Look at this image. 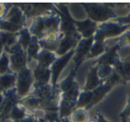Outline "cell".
<instances>
[{
  "instance_id": "obj_1",
  "label": "cell",
  "mask_w": 130,
  "mask_h": 122,
  "mask_svg": "<svg viewBox=\"0 0 130 122\" xmlns=\"http://www.w3.org/2000/svg\"><path fill=\"white\" fill-rule=\"evenodd\" d=\"M61 92L54 91L51 84L33 87L28 96L21 99L20 104L28 111H40L44 112H58Z\"/></svg>"
},
{
  "instance_id": "obj_26",
  "label": "cell",
  "mask_w": 130,
  "mask_h": 122,
  "mask_svg": "<svg viewBox=\"0 0 130 122\" xmlns=\"http://www.w3.org/2000/svg\"><path fill=\"white\" fill-rule=\"evenodd\" d=\"M41 50V47L39 45V39L37 37H32L30 44L28 47L26 53H27V57H28V65L31 63L32 62L36 61V58L38 56V53Z\"/></svg>"
},
{
  "instance_id": "obj_17",
  "label": "cell",
  "mask_w": 130,
  "mask_h": 122,
  "mask_svg": "<svg viewBox=\"0 0 130 122\" xmlns=\"http://www.w3.org/2000/svg\"><path fill=\"white\" fill-rule=\"evenodd\" d=\"M44 21H45V32H44L43 38L48 36V35L54 34V33L60 32V24H61V19L59 15L54 11L44 15Z\"/></svg>"
},
{
  "instance_id": "obj_38",
  "label": "cell",
  "mask_w": 130,
  "mask_h": 122,
  "mask_svg": "<svg viewBox=\"0 0 130 122\" xmlns=\"http://www.w3.org/2000/svg\"><path fill=\"white\" fill-rule=\"evenodd\" d=\"M115 22H119L123 25H130V12L124 17H118L117 19H115Z\"/></svg>"
},
{
  "instance_id": "obj_19",
  "label": "cell",
  "mask_w": 130,
  "mask_h": 122,
  "mask_svg": "<svg viewBox=\"0 0 130 122\" xmlns=\"http://www.w3.org/2000/svg\"><path fill=\"white\" fill-rule=\"evenodd\" d=\"M62 37L63 35L60 32L48 35V36L39 39L40 47H41V49H45V50L55 53Z\"/></svg>"
},
{
  "instance_id": "obj_28",
  "label": "cell",
  "mask_w": 130,
  "mask_h": 122,
  "mask_svg": "<svg viewBox=\"0 0 130 122\" xmlns=\"http://www.w3.org/2000/svg\"><path fill=\"white\" fill-rule=\"evenodd\" d=\"M93 99V91H81L77 102V109H86L88 108Z\"/></svg>"
},
{
  "instance_id": "obj_16",
  "label": "cell",
  "mask_w": 130,
  "mask_h": 122,
  "mask_svg": "<svg viewBox=\"0 0 130 122\" xmlns=\"http://www.w3.org/2000/svg\"><path fill=\"white\" fill-rule=\"evenodd\" d=\"M75 26L78 32L81 35L82 38H93L98 29V23L87 18L83 21L75 20Z\"/></svg>"
},
{
  "instance_id": "obj_3",
  "label": "cell",
  "mask_w": 130,
  "mask_h": 122,
  "mask_svg": "<svg viewBox=\"0 0 130 122\" xmlns=\"http://www.w3.org/2000/svg\"><path fill=\"white\" fill-rule=\"evenodd\" d=\"M26 21L27 18L18 5L13 4L6 16L0 21V30L18 33L21 29L26 27Z\"/></svg>"
},
{
  "instance_id": "obj_14",
  "label": "cell",
  "mask_w": 130,
  "mask_h": 122,
  "mask_svg": "<svg viewBox=\"0 0 130 122\" xmlns=\"http://www.w3.org/2000/svg\"><path fill=\"white\" fill-rule=\"evenodd\" d=\"M81 39L82 37L80 34L77 35V36H63L61 41H60L57 50L55 52L56 55L58 57L62 56L67 54V53H69L70 51L75 49L77 45H78V42Z\"/></svg>"
},
{
  "instance_id": "obj_34",
  "label": "cell",
  "mask_w": 130,
  "mask_h": 122,
  "mask_svg": "<svg viewBox=\"0 0 130 122\" xmlns=\"http://www.w3.org/2000/svg\"><path fill=\"white\" fill-rule=\"evenodd\" d=\"M118 55L120 61L130 63V45H123L119 48Z\"/></svg>"
},
{
  "instance_id": "obj_13",
  "label": "cell",
  "mask_w": 130,
  "mask_h": 122,
  "mask_svg": "<svg viewBox=\"0 0 130 122\" xmlns=\"http://www.w3.org/2000/svg\"><path fill=\"white\" fill-rule=\"evenodd\" d=\"M33 72V77H34V85L33 87H38V86H43L45 85L51 84V73L50 68L41 66V65L36 64L31 69Z\"/></svg>"
},
{
  "instance_id": "obj_10",
  "label": "cell",
  "mask_w": 130,
  "mask_h": 122,
  "mask_svg": "<svg viewBox=\"0 0 130 122\" xmlns=\"http://www.w3.org/2000/svg\"><path fill=\"white\" fill-rule=\"evenodd\" d=\"M75 54V49L70 51L66 54L62 56H59L56 59V61L52 64L50 67L51 73H52V77H51V85L53 86V90L54 91H59V87H58V79H59L60 75L61 74L62 70L64 68L67 66L69 62L71 59H73V56Z\"/></svg>"
},
{
  "instance_id": "obj_37",
  "label": "cell",
  "mask_w": 130,
  "mask_h": 122,
  "mask_svg": "<svg viewBox=\"0 0 130 122\" xmlns=\"http://www.w3.org/2000/svg\"><path fill=\"white\" fill-rule=\"evenodd\" d=\"M28 113H29V114H28V116L26 117L25 118L20 120V121H15V122H39L38 118L34 113L29 112V111H28Z\"/></svg>"
},
{
  "instance_id": "obj_43",
  "label": "cell",
  "mask_w": 130,
  "mask_h": 122,
  "mask_svg": "<svg viewBox=\"0 0 130 122\" xmlns=\"http://www.w3.org/2000/svg\"><path fill=\"white\" fill-rule=\"evenodd\" d=\"M3 52H4V47L2 45V44L0 43V55L3 54Z\"/></svg>"
},
{
  "instance_id": "obj_29",
  "label": "cell",
  "mask_w": 130,
  "mask_h": 122,
  "mask_svg": "<svg viewBox=\"0 0 130 122\" xmlns=\"http://www.w3.org/2000/svg\"><path fill=\"white\" fill-rule=\"evenodd\" d=\"M28 111L22 106L21 104H18L15 107H13V109L12 110V111L10 112L9 115V119L13 120V122L15 121H20V120L25 118L28 116Z\"/></svg>"
},
{
  "instance_id": "obj_44",
  "label": "cell",
  "mask_w": 130,
  "mask_h": 122,
  "mask_svg": "<svg viewBox=\"0 0 130 122\" xmlns=\"http://www.w3.org/2000/svg\"><path fill=\"white\" fill-rule=\"evenodd\" d=\"M127 102H130V88L128 91V95H127Z\"/></svg>"
},
{
  "instance_id": "obj_8",
  "label": "cell",
  "mask_w": 130,
  "mask_h": 122,
  "mask_svg": "<svg viewBox=\"0 0 130 122\" xmlns=\"http://www.w3.org/2000/svg\"><path fill=\"white\" fill-rule=\"evenodd\" d=\"M17 5L23 12L27 20L47 14L54 11L55 6L52 3H22Z\"/></svg>"
},
{
  "instance_id": "obj_5",
  "label": "cell",
  "mask_w": 130,
  "mask_h": 122,
  "mask_svg": "<svg viewBox=\"0 0 130 122\" xmlns=\"http://www.w3.org/2000/svg\"><path fill=\"white\" fill-rule=\"evenodd\" d=\"M54 11L61 19L60 33H61L63 36H77L79 34L75 26V20L71 15L69 8L66 5L58 4L54 6Z\"/></svg>"
},
{
  "instance_id": "obj_30",
  "label": "cell",
  "mask_w": 130,
  "mask_h": 122,
  "mask_svg": "<svg viewBox=\"0 0 130 122\" xmlns=\"http://www.w3.org/2000/svg\"><path fill=\"white\" fill-rule=\"evenodd\" d=\"M32 35L29 32V29L28 27H24L19 31V43L22 47L24 50H27L28 47L30 44L32 39Z\"/></svg>"
},
{
  "instance_id": "obj_33",
  "label": "cell",
  "mask_w": 130,
  "mask_h": 122,
  "mask_svg": "<svg viewBox=\"0 0 130 122\" xmlns=\"http://www.w3.org/2000/svg\"><path fill=\"white\" fill-rule=\"evenodd\" d=\"M98 65V64H97ZM114 71V69L112 66L109 65H98V75L100 79L103 80H106L109 77H110Z\"/></svg>"
},
{
  "instance_id": "obj_32",
  "label": "cell",
  "mask_w": 130,
  "mask_h": 122,
  "mask_svg": "<svg viewBox=\"0 0 130 122\" xmlns=\"http://www.w3.org/2000/svg\"><path fill=\"white\" fill-rule=\"evenodd\" d=\"M10 70V57L6 52H3L0 55V75H4L6 73H11Z\"/></svg>"
},
{
  "instance_id": "obj_4",
  "label": "cell",
  "mask_w": 130,
  "mask_h": 122,
  "mask_svg": "<svg viewBox=\"0 0 130 122\" xmlns=\"http://www.w3.org/2000/svg\"><path fill=\"white\" fill-rule=\"evenodd\" d=\"M130 29V25H123L114 20L98 24V29L94 36V40L106 41L110 38L120 37Z\"/></svg>"
},
{
  "instance_id": "obj_36",
  "label": "cell",
  "mask_w": 130,
  "mask_h": 122,
  "mask_svg": "<svg viewBox=\"0 0 130 122\" xmlns=\"http://www.w3.org/2000/svg\"><path fill=\"white\" fill-rule=\"evenodd\" d=\"M119 43L121 47L123 45H130V29L125 32L122 36L119 38Z\"/></svg>"
},
{
  "instance_id": "obj_11",
  "label": "cell",
  "mask_w": 130,
  "mask_h": 122,
  "mask_svg": "<svg viewBox=\"0 0 130 122\" xmlns=\"http://www.w3.org/2000/svg\"><path fill=\"white\" fill-rule=\"evenodd\" d=\"M94 42V37L90 38H82L78 42V45L75 48V54L73 56V61L75 63L74 70L78 71V68L81 66V64L85 61L87 60L88 54L90 53L91 47Z\"/></svg>"
},
{
  "instance_id": "obj_27",
  "label": "cell",
  "mask_w": 130,
  "mask_h": 122,
  "mask_svg": "<svg viewBox=\"0 0 130 122\" xmlns=\"http://www.w3.org/2000/svg\"><path fill=\"white\" fill-rule=\"evenodd\" d=\"M106 50H107V47H106V44H105V41L94 40V44H93L92 47H91V50L88 54L87 60L95 57H100V56L104 54Z\"/></svg>"
},
{
  "instance_id": "obj_31",
  "label": "cell",
  "mask_w": 130,
  "mask_h": 122,
  "mask_svg": "<svg viewBox=\"0 0 130 122\" xmlns=\"http://www.w3.org/2000/svg\"><path fill=\"white\" fill-rule=\"evenodd\" d=\"M87 111L86 109H76L69 118L72 122H89L90 118Z\"/></svg>"
},
{
  "instance_id": "obj_20",
  "label": "cell",
  "mask_w": 130,
  "mask_h": 122,
  "mask_svg": "<svg viewBox=\"0 0 130 122\" xmlns=\"http://www.w3.org/2000/svg\"><path fill=\"white\" fill-rule=\"evenodd\" d=\"M114 71L120 77L121 83L126 84L130 82V63L118 60L113 66Z\"/></svg>"
},
{
  "instance_id": "obj_23",
  "label": "cell",
  "mask_w": 130,
  "mask_h": 122,
  "mask_svg": "<svg viewBox=\"0 0 130 122\" xmlns=\"http://www.w3.org/2000/svg\"><path fill=\"white\" fill-rule=\"evenodd\" d=\"M19 42V32L13 33L0 30V43L4 47V51L9 49Z\"/></svg>"
},
{
  "instance_id": "obj_25",
  "label": "cell",
  "mask_w": 130,
  "mask_h": 122,
  "mask_svg": "<svg viewBox=\"0 0 130 122\" xmlns=\"http://www.w3.org/2000/svg\"><path fill=\"white\" fill-rule=\"evenodd\" d=\"M76 73H77L76 70H75L74 69H72V70L69 72L67 77L65 78L63 80H61L60 83H58V87H59V90H60V92H61V94L69 91L70 89H71V88L78 83L76 81V79H75Z\"/></svg>"
},
{
  "instance_id": "obj_42",
  "label": "cell",
  "mask_w": 130,
  "mask_h": 122,
  "mask_svg": "<svg viewBox=\"0 0 130 122\" xmlns=\"http://www.w3.org/2000/svg\"><path fill=\"white\" fill-rule=\"evenodd\" d=\"M61 122H72L69 118H61Z\"/></svg>"
},
{
  "instance_id": "obj_7",
  "label": "cell",
  "mask_w": 130,
  "mask_h": 122,
  "mask_svg": "<svg viewBox=\"0 0 130 122\" xmlns=\"http://www.w3.org/2000/svg\"><path fill=\"white\" fill-rule=\"evenodd\" d=\"M119 83H121L120 77H119L115 71H113V73L110 75V77H109L101 86H99L97 88L93 90L92 102H91L90 105H89L88 108L87 109V111H89L91 108H93L94 105L99 103V102L104 98L105 95H106L116 85L119 84Z\"/></svg>"
},
{
  "instance_id": "obj_45",
  "label": "cell",
  "mask_w": 130,
  "mask_h": 122,
  "mask_svg": "<svg viewBox=\"0 0 130 122\" xmlns=\"http://www.w3.org/2000/svg\"><path fill=\"white\" fill-rule=\"evenodd\" d=\"M89 122H96V119H95V118H94V119H90V120H89Z\"/></svg>"
},
{
  "instance_id": "obj_18",
  "label": "cell",
  "mask_w": 130,
  "mask_h": 122,
  "mask_svg": "<svg viewBox=\"0 0 130 122\" xmlns=\"http://www.w3.org/2000/svg\"><path fill=\"white\" fill-rule=\"evenodd\" d=\"M104 81L105 80L100 79L99 75H98V65L94 63V66L89 69L83 90L84 91H93L99 86H101Z\"/></svg>"
},
{
  "instance_id": "obj_2",
  "label": "cell",
  "mask_w": 130,
  "mask_h": 122,
  "mask_svg": "<svg viewBox=\"0 0 130 122\" xmlns=\"http://www.w3.org/2000/svg\"><path fill=\"white\" fill-rule=\"evenodd\" d=\"M83 7L88 19L98 24L115 20L119 17L113 6H110V4L87 3L83 4Z\"/></svg>"
},
{
  "instance_id": "obj_39",
  "label": "cell",
  "mask_w": 130,
  "mask_h": 122,
  "mask_svg": "<svg viewBox=\"0 0 130 122\" xmlns=\"http://www.w3.org/2000/svg\"><path fill=\"white\" fill-rule=\"evenodd\" d=\"M130 117V102H127L126 106L125 107V109L121 111V113L119 114V118H129Z\"/></svg>"
},
{
  "instance_id": "obj_21",
  "label": "cell",
  "mask_w": 130,
  "mask_h": 122,
  "mask_svg": "<svg viewBox=\"0 0 130 122\" xmlns=\"http://www.w3.org/2000/svg\"><path fill=\"white\" fill-rule=\"evenodd\" d=\"M57 58L58 56L56 55L55 53L50 52V51L45 50V49H41L36 58V62L38 64L41 65V66L50 68Z\"/></svg>"
},
{
  "instance_id": "obj_22",
  "label": "cell",
  "mask_w": 130,
  "mask_h": 122,
  "mask_svg": "<svg viewBox=\"0 0 130 122\" xmlns=\"http://www.w3.org/2000/svg\"><path fill=\"white\" fill-rule=\"evenodd\" d=\"M17 74L16 73H6L0 75V93L14 88L16 86Z\"/></svg>"
},
{
  "instance_id": "obj_9",
  "label": "cell",
  "mask_w": 130,
  "mask_h": 122,
  "mask_svg": "<svg viewBox=\"0 0 130 122\" xmlns=\"http://www.w3.org/2000/svg\"><path fill=\"white\" fill-rule=\"evenodd\" d=\"M34 85V77L32 70L29 67L23 69L17 73L16 90L21 99L25 98L30 94L31 87Z\"/></svg>"
},
{
  "instance_id": "obj_15",
  "label": "cell",
  "mask_w": 130,
  "mask_h": 122,
  "mask_svg": "<svg viewBox=\"0 0 130 122\" xmlns=\"http://www.w3.org/2000/svg\"><path fill=\"white\" fill-rule=\"evenodd\" d=\"M120 47L121 45L119 42L114 44L111 47H108L104 54L100 57H98L94 63L98 65H109V66L113 67L116 62L119 59V55H118V52H119Z\"/></svg>"
},
{
  "instance_id": "obj_41",
  "label": "cell",
  "mask_w": 130,
  "mask_h": 122,
  "mask_svg": "<svg viewBox=\"0 0 130 122\" xmlns=\"http://www.w3.org/2000/svg\"><path fill=\"white\" fill-rule=\"evenodd\" d=\"M3 102H4V95L2 93H0V114H1V110H2Z\"/></svg>"
},
{
  "instance_id": "obj_40",
  "label": "cell",
  "mask_w": 130,
  "mask_h": 122,
  "mask_svg": "<svg viewBox=\"0 0 130 122\" xmlns=\"http://www.w3.org/2000/svg\"><path fill=\"white\" fill-rule=\"evenodd\" d=\"M95 119L96 122H114V121H110V120H107L106 118H104L103 114L101 112H97L95 114Z\"/></svg>"
},
{
  "instance_id": "obj_24",
  "label": "cell",
  "mask_w": 130,
  "mask_h": 122,
  "mask_svg": "<svg viewBox=\"0 0 130 122\" xmlns=\"http://www.w3.org/2000/svg\"><path fill=\"white\" fill-rule=\"evenodd\" d=\"M43 16L33 19L30 26L29 27V32L31 33V35L37 37L38 39H41L43 38L44 32H45V21H44Z\"/></svg>"
},
{
  "instance_id": "obj_35",
  "label": "cell",
  "mask_w": 130,
  "mask_h": 122,
  "mask_svg": "<svg viewBox=\"0 0 130 122\" xmlns=\"http://www.w3.org/2000/svg\"><path fill=\"white\" fill-rule=\"evenodd\" d=\"M13 4H6V3H0V21L3 20L6 16L8 11L12 7Z\"/></svg>"
},
{
  "instance_id": "obj_12",
  "label": "cell",
  "mask_w": 130,
  "mask_h": 122,
  "mask_svg": "<svg viewBox=\"0 0 130 122\" xmlns=\"http://www.w3.org/2000/svg\"><path fill=\"white\" fill-rule=\"evenodd\" d=\"M4 95V102H3L1 114H0V120L5 121L9 119V115L13 107L20 104L21 98L17 94L16 87L2 93Z\"/></svg>"
},
{
  "instance_id": "obj_6",
  "label": "cell",
  "mask_w": 130,
  "mask_h": 122,
  "mask_svg": "<svg viewBox=\"0 0 130 122\" xmlns=\"http://www.w3.org/2000/svg\"><path fill=\"white\" fill-rule=\"evenodd\" d=\"M5 52L9 54L10 70L13 73L17 74L19 71L28 67L27 53L22 48L19 42Z\"/></svg>"
}]
</instances>
